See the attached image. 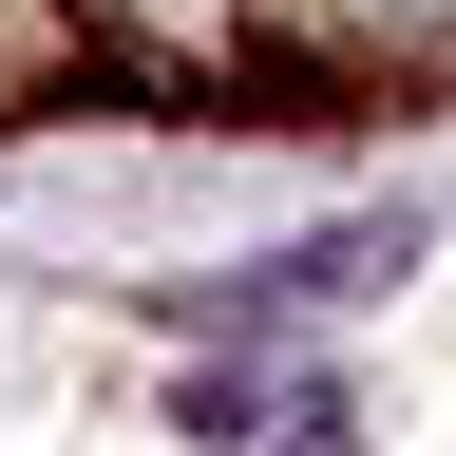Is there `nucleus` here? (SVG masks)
Segmentation results:
<instances>
[{
    "mask_svg": "<svg viewBox=\"0 0 456 456\" xmlns=\"http://www.w3.org/2000/svg\"><path fill=\"white\" fill-rule=\"evenodd\" d=\"M171 419H191L209 456H362V399H342L323 362H266V342H248V362H191Z\"/></svg>",
    "mask_w": 456,
    "mask_h": 456,
    "instance_id": "f257e3e1",
    "label": "nucleus"
},
{
    "mask_svg": "<svg viewBox=\"0 0 456 456\" xmlns=\"http://www.w3.org/2000/svg\"><path fill=\"white\" fill-rule=\"evenodd\" d=\"M399 266H419V209H362V228H305V248H266L248 285H209V323H228V342H285V323H323V305H380Z\"/></svg>",
    "mask_w": 456,
    "mask_h": 456,
    "instance_id": "f03ea898",
    "label": "nucleus"
},
{
    "mask_svg": "<svg viewBox=\"0 0 456 456\" xmlns=\"http://www.w3.org/2000/svg\"><path fill=\"white\" fill-rule=\"evenodd\" d=\"M342 38H380L399 77H456V0H342Z\"/></svg>",
    "mask_w": 456,
    "mask_h": 456,
    "instance_id": "7ed1b4c3",
    "label": "nucleus"
}]
</instances>
